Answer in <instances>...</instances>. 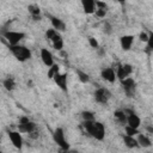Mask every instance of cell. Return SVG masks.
Instances as JSON below:
<instances>
[{"label": "cell", "instance_id": "1", "mask_svg": "<svg viewBox=\"0 0 153 153\" xmlns=\"http://www.w3.org/2000/svg\"><path fill=\"white\" fill-rule=\"evenodd\" d=\"M82 127L85 130L96 140L103 141L105 137V127L102 122L98 121H84Z\"/></svg>", "mask_w": 153, "mask_h": 153}, {"label": "cell", "instance_id": "2", "mask_svg": "<svg viewBox=\"0 0 153 153\" xmlns=\"http://www.w3.org/2000/svg\"><path fill=\"white\" fill-rule=\"evenodd\" d=\"M8 49L11 50V53L13 54V56L20 61V62H25L27 60L31 59V51L29 48L24 47V45H8Z\"/></svg>", "mask_w": 153, "mask_h": 153}, {"label": "cell", "instance_id": "3", "mask_svg": "<svg viewBox=\"0 0 153 153\" xmlns=\"http://www.w3.org/2000/svg\"><path fill=\"white\" fill-rule=\"evenodd\" d=\"M53 139L55 141V143L63 151H68L69 149V143L68 141L66 140V136H65V131L62 128H56L54 130V134H53Z\"/></svg>", "mask_w": 153, "mask_h": 153}, {"label": "cell", "instance_id": "4", "mask_svg": "<svg viewBox=\"0 0 153 153\" xmlns=\"http://www.w3.org/2000/svg\"><path fill=\"white\" fill-rule=\"evenodd\" d=\"M25 37L24 32L20 31H6L4 32V38L8 42L10 45H17Z\"/></svg>", "mask_w": 153, "mask_h": 153}, {"label": "cell", "instance_id": "5", "mask_svg": "<svg viewBox=\"0 0 153 153\" xmlns=\"http://www.w3.org/2000/svg\"><path fill=\"white\" fill-rule=\"evenodd\" d=\"M121 85H122V87H123V90H124V92H126V94L128 97H133L134 96L136 84H135L133 78H130V76L124 78L123 80H121Z\"/></svg>", "mask_w": 153, "mask_h": 153}, {"label": "cell", "instance_id": "6", "mask_svg": "<svg viewBox=\"0 0 153 153\" xmlns=\"http://www.w3.org/2000/svg\"><path fill=\"white\" fill-rule=\"evenodd\" d=\"M110 97H111L110 91L104 87H100L94 92V99L97 103H100V104H106Z\"/></svg>", "mask_w": 153, "mask_h": 153}, {"label": "cell", "instance_id": "7", "mask_svg": "<svg viewBox=\"0 0 153 153\" xmlns=\"http://www.w3.org/2000/svg\"><path fill=\"white\" fill-rule=\"evenodd\" d=\"M8 137L17 149H20L23 147V137L19 131H8Z\"/></svg>", "mask_w": 153, "mask_h": 153}, {"label": "cell", "instance_id": "8", "mask_svg": "<svg viewBox=\"0 0 153 153\" xmlns=\"http://www.w3.org/2000/svg\"><path fill=\"white\" fill-rule=\"evenodd\" d=\"M55 84L62 90V91H67V74L66 73H57L55 74V76L53 78Z\"/></svg>", "mask_w": 153, "mask_h": 153}, {"label": "cell", "instance_id": "9", "mask_svg": "<svg viewBox=\"0 0 153 153\" xmlns=\"http://www.w3.org/2000/svg\"><path fill=\"white\" fill-rule=\"evenodd\" d=\"M41 59H42V62L47 66V67H51L54 65V57H53V54L45 49V48H42L41 49Z\"/></svg>", "mask_w": 153, "mask_h": 153}, {"label": "cell", "instance_id": "10", "mask_svg": "<svg viewBox=\"0 0 153 153\" xmlns=\"http://www.w3.org/2000/svg\"><path fill=\"white\" fill-rule=\"evenodd\" d=\"M133 42H134V36L133 35H124L120 38V43H121V48L124 50V51H128L130 50L131 45H133Z\"/></svg>", "mask_w": 153, "mask_h": 153}, {"label": "cell", "instance_id": "11", "mask_svg": "<svg viewBox=\"0 0 153 153\" xmlns=\"http://www.w3.org/2000/svg\"><path fill=\"white\" fill-rule=\"evenodd\" d=\"M100 75L105 81L111 82V84L115 82V80H116V73L111 67H106V68L102 69V74Z\"/></svg>", "mask_w": 153, "mask_h": 153}, {"label": "cell", "instance_id": "12", "mask_svg": "<svg viewBox=\"0 0 153 153\" xmlns=\"http://www.w3.org/2000/svg\"><path fill=\"white\" fill-rule=\"evenodd\" d=\"M49 18H50V22H51V25H53V29L54 30H56L57 32L66 30V24H65L63 20H61L60 18L53 17V16H49Z\"/></svg>", "mask_w": 153, "mask_h": 153}, {"label": "cell", "instance_id": "13", "mask_svg": "<svg viewBox=\"0 0 153 153\" xmlns=\"http://www.w3.org/2000/svg\"><path fill=\"white\" fill-rule=\"evenodd\" d=\"M140 124H141V120L135 112L127 116V126H129L131 128H135V129H139Z\"/></svg>", "mask_w": 153, "mask_h": 153}, {"label": "cell", "instance_id": "14", "mask_svg": "<svg viewBox=\"0 0 153 153\" xmlns=\"http://www.w3.org/2000/svg\"><path fill=\"white\" fill-rule=\"evenodd\" d=\"M81 5H82V8H84V12L86 14H92L94 13V8H96V5H94V0H82L81 1Z\"/></svg>", "mask_w": 153, "mask_h": 153}, {"label": "cell", "instance_id": "15", "mask_svg": "<svg viewBox=\"0 0 153 153\" xmlns=\"http://www.w3.org/2000/svg\"><path fill=\"white\" fill-rule=\"evenodd\" d=\"M36 129V124L33 122H27L26 124H18V131L22 134V133H27V134H31L33 133Z\"/></svg>", "mask_w": 153, "mask_h": 153}, {"label": "cell", "instance_id": "16", "mask_svg": "<svg viewBox=\"0 0 153 153\" xmlns=\"http://www.w3.org/2000/svg\"><path fill=\"white\" fill-rule=\"evenodd\" d=\"M51 43H53V47H54L56 50L61 51V50L63 49V39H62V37L60 36V33H56V35L54 36V38L51 39Z\"/></svg>", "mask_w": 153, "mask_h": 153}, {"label": "cell", "instance_id": "17", "mask_svg": "<svg viewBox=\"0 0 153 153\" xmlns=\"http://www.w3.org/2000/svg\"><path fill=\"white\" fill-rule=\"evenodd\" d=\"M122 139H123L124 145H126L128 148H135V147H137V146H139V145H137V141H136V139H135L134 136L123 135V136H122Z\"/></svg>", "mask_w": 153, "mask_h": 153}, {"label": "cell", "instance_id": "18", "mask_svg": "<svg viewBox=\"0 0 153 153\" xmlns=\"http://www.w3.org/2000/svg\"><path fill=\"white\" fill-rule=\"evenodd\" d=\"M27 10H29L30 14L32 16V18L35 20H39L41 19V10H39V7L37 5H29Z\"/></svg>", "mask_w": 153, "mask_h": 153}, {"label": "cell", "instance_id": "19", "mask_svg": "<svg viewBox=\"0 0 153 153\" xmlns=\"http://www.w3.org/2000/svg\"><path fill=\"white\" fill-rule=\"evenodd\" d=\"M136 141H137V145L141 147H151V145H152V141L143 134H137Z\"/></svg>", "mask_w": 153, "mask_h": 153}, {"label": "cell", "instance_id": "20", "mask_svg": "<svg viewBox=\"0 0 153 153\" xmlns=\"http://www.w3.org/2000/svg\"><path fill=\"white\" fill-rule=\"evenodd\" d=\"M114 116H115V118H116L121 124H126V123H127V116H126V114H124L122 110L115 111V112H114Z\"/></svg>", "mask_w": 153, "mask_h": 153}, {"label": "cell", "instance_id": "21", "mask_svg": "<svg viewBox=\"0 0 153 153\" xmlns=\"http://www.w3.org/2000/svg\"><path fill=\"white\" fill-rule=\"evenodd\" d=\"M2 85H4V87H5L7 91H13V90L16 88V82H14L13 78H7V79H5L4 82H2Z\"/></svg>", "mask_w": 153, "mask_h": 153}, {"label": "cell", "instance_id": "22", "mask_svg": "<svg viewBox=\"0 0 153 153\" xmlns=\"http://www.w3.org/2000/svg\"><path fill=\"white\" fill-rule=\"evenodd\" d=\"M75 73H76L78 78H79V80H80L81 82L87 84V82L90 81V75H88L87 73H85V72H82V71H80V69H76Z\"/></svg>", "mask_w": 153, "mask_h": 153}, {"label": "cell", "instance_id": "23", "mask_svg": "<svg viewBox=\"0 0 153 153\" xmlns=\"http://www.w3.org/2000/svg\"><path fill=\"white\" fill-rule=\"evenodd\" d=\"M59 71H60L59 65L54 63V65H53L51 67H49V69H48V78H49V79H53V78L55 76V74L59 73Z\"/></svg>", "mask_w": 153, "mask_h": 153}, {"label": "cell", "instance_id": "24", "mask_svg": "<svg viewBox=\"0 0 153 153\" xmlns=\"http://www.w3.org/2000/svg\"><path fill=\"white\" fill-rule=\"evenodd\" d=\"M137 134H140L139 129H135V128H131L129 126H126V135H128V136H135Z\"/></svg>", "mask_w": 153, "mask_h": 153}, {"label": "cell", "instance_id": "25", "mask_svg": "<svg viewBox=\"0 0 153 153\" xmlns=\"http://www.w3.org/2000/svg\"><path fill=\"white\" fill-rule=\"evenodd\" d=\"M81 116L84 121H94V115L91 111H82Z\"/></svg>", "mask_w": 153, "mask_h": 153}, {"label": "cell", "instance_id": "26", "mask_svg": "<svg viewBox=\"0 0 153 153\" xmlns=\"http://www.w3.org/2000/svg\"><path fill=\"white\" fill-rule=\"evenodd\" d=\"M56 33H59V32H57L56 30H54V29H48V30L45 31V37H47V39L51 41V39L54 38V36H55Z\"/></svg>", "mask_w": 153, "mask_h": 153}, {"label": "cell", "instance_id": "27", "mask_svg": "<svg viewBox=\"0 0 153 153\" xmlns=\"http://www.w3.org/2000/svg\"><path fill=\"white\" fill-rule=\"evenodd\" d=\"M122 68H123V71H124V73H126L127 76H129V75L133 73V66L129 65V63H124V65H122Z\"/></svg>", "mask_w": 153, "mask_h": 153}, {"label": "cell", "instance_id": "28", "mask_svg": "<svg viewBox=\"0 0 153 153\" xmlns=\"http://www.w3.org/2000/svg\"><path fill=\"white\" fill-rule=\"evenodd\" d=\"M88 44L92 48H94V49H98L99 48V43H98V41L94 37H88Z\"/></svg>", "mask_w": 153, "mask_h": 153}, {"label": "cell", "instance_id": "29", "mask_svg": "<svg viewBox=\"0 0 153 153\" xmlns=\"http://www.w3.org/2000/svg\"><path fill=\"white\" fill-rule=\"evenodd\" d=\"M148 38H149V33H147V32H145V31L140 32L139 39H140L141 42H145V43H147V42H148Z\"/></svg>", "mask_w": 153, "mask_h": 153}, {"label": "cell", "instance_id": "30", "mask_svg": "<svg viewBox=\"0 0 153 153\" xmlns=\"http://www.w3.org/2000/svg\"><path fill=\"white\" fill-rule=\"evenodd\" d=\"M94 5H96L99 10H105V11H106V8H108L106 2H103V1H99V0H96V1H94Z\"/></svg>", "mask_w": 153, "mask_h": 153}, {"label": "cell", "instance_id": "31", "mask_svg": "<svg viewBox=\"0 0 153 153\" xmlns=\"http://www.w3.org/2000/svg\"><path fill=\"white\" fill-rule=\"evenodd\" d=\"M94 13H96L97 17H99V18H104L105 14H106V11H105V10H99V8H97V10L94 11Z\"/></svg>", "mask_w": 153, "mask_h": 153}, {"label": "cell", "instance_id": "32", "mask_svg": "<svg viewBox=\"0 0 153 153\" xmlns=\"http://www.w3.org/2000/svg\"><path fill=\"white\" fill-rule=\"evenodd\" d=\"M27 122H30V120H29V117H26V116H22V117L19 118V124H26Z\"/></svg>", "mask_w": 153, "mask_h": 153}, {"label": "cell", "instance_id": "33", "mask_svg": "<svg viewBox=\"0 0 153 153\" xmlns=\"http://www.w3.org/2000/svg\"><path fill=\"white\" fill-rule=\"evenodd\" d=\"M104 31H105L106 33H111V27H110V25H109L108 23L104 25Z\"/></svg>", "mask_w": 153, "mask_h": 153}, {"label": "cell", "instance_id": "34", "mask_svg": "<svg viewBox=\"0 0 153 153\" xmlns=\"http://www.w3.org/2000/svg\"><path fill=\"white\" fill-rule=\"evenodd\" d=\"M0 153H2V152H1V151H0Z\"/></svg>", "mask_w": 153, "mask_h": 153}]
</instances>
